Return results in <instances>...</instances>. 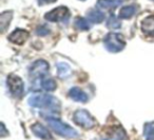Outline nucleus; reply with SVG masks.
Returning <instances> with one entry per match:
<instances>
[{
    "label": "nucleus",
    "mask_w": 154,
    "mask_h": 140,
    "mask_svg": "<svg viewBox=\"0 0 154 140\" xmlns=\"http://www.w3.org/2000/svg\"><path fill=\"white\" fill-rule=\"evenodd\" d=\"M28 102L32 108H45V110L55 113L60 112L59 100L49 94H34L29 97Z\"/></svg>",
    "instance_id": "f257e3e1"
},
{
    "label": "nucleus",
    "mask_w": 154,
    "mask_h": 140,
    "mask_svg": "<svg viewBox=\"0 0 154 140\" xmlns=\"http://www.w3.org/2000/svg\"><path fill=\"white\" fill-rule=\"evenodd\" d=\"M47 122L49 123V125L51 126V129H53L55 133H57L58 135L62 136L64 138H75L78 136V133L75 129H73L72 126L63 123L61 120L57 118H54V117H51V118H47L45 119Z\"/></svg>",
    "instance_id": "f03ea898"
},
{
    "label": "nucleus",
    "mask_w": 154,
    "mask_h": 140,
    "mask_svg": "<svg viewBox=\"0 0 154 140\" xmlns=\"http://www.w3.org/2000/svg\"><path fill=\"white\" fill-rule=\"evenodd\" d=\"M103 45L106 50L111 53H118L122 52L126 47V42L124 40V37L120 34L116 33H109L103 39Z\"/></svg>",
    "instance_id": "7ed1b4c3"
},
{
    "label": "nucleus",
    "mask_w": 154,
    "mask_h": 140,
    "mask_svg": "<svg viewBox=\"0 0 154 140\" xmlns=\"http://www.w3.org/2000/svg\"><path fill=\"white\" fill-rule=\"evenodd\" d=\"M73 120L77 125L84 127L86 129H90L92 127H94L95 125V120L93 119V117L91 116V114L86 110H78L74 113V117Z\"/></svg>",
    "instance_id": "20e7f679"
},
{
    "label": "nucleus",
    "mask_w": 154,
    "mask_h": 140,
    "mask_svg": "<svg viewBox=\"0 0 154 140\" xmlns=\"http://www.w3.org/2000/svg\"><path fill=\"white\" fill-rule=\"evenodd\" d=\"M8 87L10 90V93L15 97H21L24 92V83L19 76L15 74H11L8 76Z\"/></svg>",
    "instance_id": "39448f33"
},
{
    "label": "nucleus",
    "mask_w": 154,
    "mask_h": 140,
    "mask_svg": "<svg viewBox=\"0 0 154 140\" xmlns=\"http://www.w3.org/2000/svg\"><path fill=\"white\" fill-rule=\"evenodd\" d=\"M50 66L45 60L39 59L37 61H35L32 65L30 66L29 70V74L32 78L37 79V78H43L49 74Z\"/></svg>",
    "instance_id": "423d86ee"
},
{
    "label": "nucleus",
    "mask_w": 154,
    "mask_h": 140,
    "mask_svg": "<svg viewBox=\"0 0 154 140\" xmlns=\"http://www.w3.org/2000/svg\"><path fill=\"white\" fill-rule=\"evenodd\" d=\"M45 18L52 22H66L70 18V11L66 7H59L45 14Z\"/></svg>",
    "instance_id": "0eeeda50"
},
{
    "label": "nucleus",
    "mask_w": 154,
    "mask_h": 140,
    "mask_svg": "<svg viewBox=\"0 0 154 140\" xmlns=\"http://www.w3.org/2000/svg\"><path fill=\"white\" fill-rule=\"evenodd\" d=\"M29 38V33L28 31L22 30V29H17L14 32H12L9 36V40L11 42L15 43V44L21 45L26 41V39Z\"/></svg>",
    "instance_id": "6e6552de"
},
{
    "label": "nucleus",
    "mask_w": 154,
    "mask_h": 140,
    "mask_svg": "<svg viewBox=\"0 0 154 140\" xmlns=\"http://www.w3.org/2000/svg\"><path fill=\"white\" fill-rule=\"evenodd\" d=\"M31 129H32L33 134L35 136H37L38 138L42 140H51L52 139V135L50 133V131L47 129L45 126H43L40 123H35L31 126Z\"/></svg>",
    "instance_id": "1a4fd4ad"
},
{
    "label": "nucleus",
    "mask_w": 154,
    "mask_h": 140,
    "mask_svg": "<svg viewBox=\"0 0 154 140\" xmlns=\"http://www.w3.org/2000/svg\"><path fill=\"white\" fill-rule=\"evenodd\" d=\"M69 97L74 100V101L82 102V103H85V102L88 101V96H87V94L85 93L82 90H80L79 87H72V89L69 91Z\"/></svg>",
    "instance_id": "9d476101"
},
{
    "label": "nucleus",
    "mask_w": 154,
    "mask_h": 140,
    "mask_svg": "<svg viewBox=\"0 0 154 140\" xmlns=\"http://www.w3.org/2000/svg\"><path fill=\"white\" fill-rule=\"evenodd\" d=\"M141 30L146 35L154 36V16H149L143 20Z\"/></svg>",
    "instance_id": "9b49d317"
},
{
    "label": "nucleus",
    "mask_w": 154,
    "mask_h": 140,
    "mask_svg": "<svg viewBox=\"0 0 154 140\" xmlns=\"http://www.w3.org/2000/svg\"><path fill=\"white\" fill-rule=\"evenodd\" d=\"M124 1L125 0H98L97 1V7L105 10H112L122 5L124 3Z\"/></svg>",
    "instance_id": "f8f14e48"
},
{
    "label": "nucleus",
    "mask_w": 154,
    "mask_h": 140,
    "mask_svg": "<svg viewBox=\"0 0 154 140\" xmlns=\"http://www.w3.org/2000/svg\"><path fill=\"white\" fill-rule=\"evenodd\" d=\"M88 18L89 20H90L91 22H93V23H101V22L105 20V14L103 13L101 11H99V10L97 9H94V10H90V11L88 12Z\"/></svg>",
    "instance_id": "ddd939ff"
},
{
    "label": "nucleus",
    "mask_w": 154,
    "mask_h": 140,
    "mask_svg": "<svg viewBox=\"0 0 154 140\" xmlns=\"http://www.w3.org/2000/svg\"><path fill=\"white\" fill-rule=\"evenodd\" d=\"M12 18H13V12H11V11L3 12V13L0 15V29H1V32L2 33H5V30L9 28Z\"/></svg>",
    "instance_id": "4468645a"
},
{
    "label": "nucleus",
    "mask_w": 154,
    "mask_h": 140,
    "mask_svg": "<svg viewBox=\"0 0 154 140\" xmlns=\"http://www.w3.org/2000/svg\"><path fill=\"white\" fill-rule=\"evenodd\" d=\"M136 13V7L135 5H128V7H122L119 11V18L122 19H130L133 15Z\"/></svg>",
    "instance_id": "2eb2a0df"
},
{
    "label": "nucleus",
    "mask_w": 154,
    "mask_h": 140,
    "mask_svg": "<svg viewBox=\"0 0 154 140\" xmlns=\"http://www.w3.org/2000/svg\"><path fill=\"white\" fill-rule=\"evenodd\" d=\"M108 140H127L126 132L122 127H116L111 131Z\"/></svg>",
    "instance_id": "dca6fc26"
},
{
    "label": "nucleus",
    "mask_w": 154,
    "mask_h": 140,
    "mask_svg": "<svg viewBox=\"0 0 154 140\" xmlns=\"http://www.w3.org/2000/svg\"><path fill=\"white\" fill-rule=\"evenodd\" d=\"M57 73L58 76L61 77V78L69 76L71 74L70 65L68 63H66V62H59V63H57Z\"/></svg>",
    "instance_id": "f3484780"
},
{
    "label": "nucleus",
    "mask_w": 154,
    "mask_h": 140,
    "mask_svg": "<svg viewBox=\"0 0 154 140\" xmlns=\"http://www.w3.org/2000/svg\"><path fill=\"white\" fill-rule=\"evenodd\" d=\"M143 137L146 140H154V122H149L145 124Z\"/></svg>",
    "instance_id": "a211bd4d"
},
{
    "label": "nucleus",
    "mask_w": 154,
    "mask_h": 140,
    "mask_svg": "<svg viewBox=\"0 0 154 140\" xmlns=\"http://www.w3.org/2000/svg\"><path fill=\"white\" fill-rule=\"evenodd\" d=\"M40 85H41V87L45 90V91H48V92L55 91L56 87H57V83L55 82V80H54V79H51V78L43 79V80L41 81Z\"/></svg>",
    "instance_id": "6ab92c4d"
},
{
    "label": "nucleus",
    "mask_w": 154,
    "mask_h": 140,
    "mask_svg": "<svg viewBox=\"0 0 154 140\" xmlns=\"http://www.w3.org/2000/svg\"><path fill=\"white\" fill-rule=\"evenodd\" d=\"M107 26L109 29H112V30H117V29H119L120 26H122V23H120V21L118 20V18L116 17L114 14H112L109 17V19H108Z\"/></svg>",
    "instance_id": "aec40b11"
},
{
    "label": "nucleus",
    "mask_w": 154,
    "mask_h": 140,
    "mask_svg": "<svg viewBox=\"0 0 154 140\" xmlns=\"http://www.w3.org/2000/svg\"><path fill=\"white\" fill-rule=\"evenodd\" d=\"M75 26H76L77 29H79V30L82 31H88L90 30V23H89V21L87 19H85V18H77V20L75 21Z\"/></svg>",
    "instance_id": "412c9836"
},
{
    "label": "nucleus",
    "mask_w": 154,
    "mask_h": 140,
    "mask_svg": "<svg viewBox=\"0 0 154 140\" xmlns=\"http://www.w3.org/2000/svg\"><path fill=\"white\" fill-rule=\"evenodd\" d=\"M36 34L39 35V36H45V35L50 34V30L47 28V26H39L38 29L36 30Z\"/></svg>",
    "instance_id": "4be33fe9"
},
{
    "label": "nucleus",
    "mask_w": 154,
    "mask_h": 140,
    "mask_svg": "<svg viewBox=\"0 0 154 140\" xmlns=\"http://www.w3.org/2000/svg\"><path fill=\"white\" fill-rule=\"evenodd\" d=\"M55 1H57V0H38V3L40 5H47V3H53Z\"/></svg>",
    "instance_id": "5701e85b"
},
{
    "label": "nucleus",
    "mask_w": 154,
    "mask_h": 140,
    "mask_svg": "<svg viewBox=\"0 0 154 140\" xmlns=\"http://www.w3.org/2000/svg\"><path fill=\"white\" fill-rule=\"evenodd\" d=\"M5 135H7V131H5V124L1 123V137H5Z\"/></svg>",
    "instance_id": "b1692460"
},
{
    "label": "nucleus",
    "mask_w": 154,
    "mask_h": 140,
    "mask_svg": "<svg viewBox=\"0 0 154 140\" xmlns=\"http://www.w3.org/2000/svg\"></svg>",
    "instance_id": "393cba45"
}]
</instances>
